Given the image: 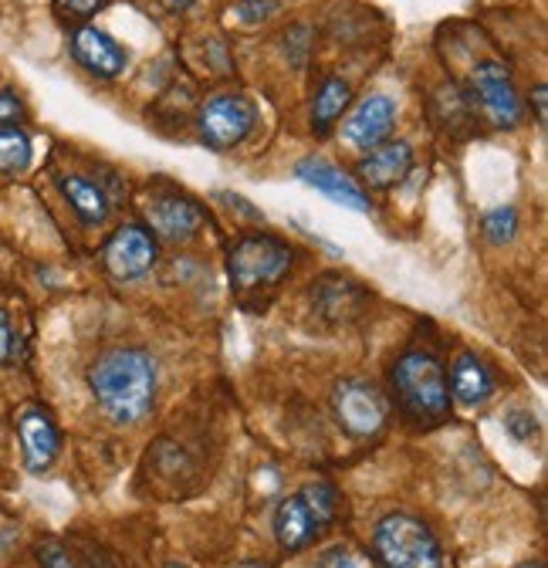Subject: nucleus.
Wrapping results in <instances>:
<instances>
[{
  "label": "nucleus",
  "instance_id": "nucleus-18",
  "mask_svg": "<svg viewBox=\"0 0 548 568\" xmlns=\"http://www.w3.org/2000/svg\"><path fill=\"white\" fill-rule=\"evenodd\" d=\"M58 190L61 196L68 200V206H72L79 213V221L89 224V227H102L109 221L112 213V200L109 193L95 183V180H85L79 173H61L58 176Z\"/></svg>",
  "mask_w": 548,
  "mask_h": 568
},
{
  "label": "nucleus",
  "instance_id": "nucleus-25",
  "mask_svg": "<svg viewBox=\"0 0 548 568\" xmlns=\"http://www.w3.org/2000/svg\"><path fill=\"white\" fill-rule=\"evenodd\" d=\"M505 430L515 437V440H531L535 434H538V423H535V416L528 413V409H515V413H508V419H505Z\"/></svg>",
  "mask_w": 548,
  "mask_h": 568
},
{
  "label": "nucleus",
  "instance_id": "nucleus-32",
  "mask_svg": "<svg viewBox=\"0 0 548 568\" xmlns=\"http://www.w3.org/2000/svg\"><path fill=\"white\" fill-rule=\"evenodd\" d=\"M237 568H274V565H267V561H241Z\"/></svg>",
  "mask_w": 548,
  "mask_h": 568
},
{
  "label": "nucleus",
  "instance_id": "nucleus-8",
  "mask_svg": "<svg viewBox=\"0 0 548 568\" xmlns=\"http://www.w3.org/2000/svg\"><path fill=\"white\" fill-rule=\"evenodd\" d=\"M160 261V244L143 224H122L102 247V264L112 281H140Z\"/></svg>",
  "mask_w": 548,
  "mask_h": 568
},
{
  "label": "nucleus",
  "instance_id": "nucleus-27",
  "mask_svg": "<svg viewBox=\"0 0 548 568\" xmlns=\"http://www.w3.org/2000/svg\"><path fill=\"white\" fill-rule=\"evenodd\" d=\"M24 119V102L14 92H0V125H18Z\"/></svg>",
  "mask_w": 548,
  "mask_h": 568
},
{
  "label": "nucleus",
  "instance_id": "nucleus-19",
  "mask_svg": "<svg viewBox=\"0 0 548 568\" xmlns=\"http://www.w3.org/2000/svg\"><path fill=\"white\" fill-rule=\"evenodd\" d=\"M349 102H353L349 82H346V79H338V75H328V79L318 85L315 105H312V125H315V132L325 135V132L335 125V119L349 109Z\"/></svg>",
  "mask_w": 548,
  "mask_h": 568
},
{
  "label": "nucleus",
  "instance_id": "nucleus-5",
  "mask_svg": "<svg viewBox=\"0 0 548 568\" xmlns=\"http://www.w3.org/2000/svg\"><path fill=\"white\" fill-rule=\"evenodd\" d=\"M257 125V105L247 95L224 92L214 95L200 105L196 112V135L203 146H211L214 153H227L254 132Z\"/></svg>",
  "mask_w": 548,
  "mask_h": 568
},
{
  "label": "nucleus",
  "instance_id": "nucleus-9",
  "mask_svg": "<svg viewBox=\"0 0 548 568\" xmlns=\"http://www.w3.org/2000/svg\"><path fill=\"white\" fill-rule=\"evenodd\" d=\"M146 231L166 244H190L203 227V210L180 190H160L146 203Z\"/></svg>",
  "mask_w": 548,
  "mask_h": 568
},
{
  "label": "nucleus",
  "instance_id": "nucleus-20",
  "mask_svg": "<svg viewBox=\"0 0 548 568\" xmlns=\"http://www.w3.org/2000/svg\"><path fill=\"white\" fill-rule=\"evenodd\" d=\"M31 135L21 125H0V173H24L31 166Z\"/></svg>",
  "mask_w": 548,
  "mask_h": 568
},
{
  "label": "nucleus",
  "instance_id": "nucleus-29",
  "mask_svg": "<svg viewBox=\"0 0 548 568\" xmlns=\"http://www.w3.org/2000/svg\"><path fill=\"white\" fill-rule=\"evenodd\" d=\"M11 352H14V328H11L8 312L0 308V366L11 359Z\"/></svg>",
  "mask_w": 548,
  "mask_h": 568
},
{
  "label": "nucleus",
  "instance_id": "nucleus-12",
  "mask_svg": "<svg viewBox=\"0 0 548 568\" xmlns=\"http://www.w3.org/2000/svg\"><path fill=\"white\" fill-rule=\"evenodd\" d=\"M396 125V105L393 99L386 95H366L353 115L346 119V125H342V135H346V142H353L356 150H376L379 142L393 132Z\"/></svg>",
  "mask_w": 548,
  "mask_h": 568
},
{
  "label": "nucleus",
  "instance_id": "nucleus-7",
  "mask_svg": "<svg viewBox=\"0 0 548 568\" xmlns=\"http://www.w3.org/2000/svg\"><path fill=\"white\" fill-rule=\"evenodd\" d=\"M332 409L338 426L356 440H369L376 437L386 419H389V399L386 393L369 383V379H346L338 383L335 396H332Z\"/></svg>",
  "mask_w": 548,
  "mask_h": 568
},
{
  "label": "nucleus",
  "instance_id": "nucleus-23",
  "mask_svg": "<svg viewBox=\"0 0 548 568\" xmlns=\"http://www.w3.org/2000/svg\"><path fill=\"white\" fill-rule=\"evenodd\" d=\"M282 4H285V0H237V4H234V14H237L241 24L254 28V24L271 21L274 14L282 11Z\"/></svg>",
  "mask_w": 548,
  "mask_h": 568
},
{
  "label": "nucleus",
  "instance_id": "nucleus-2",
  "mask_svg": "<svg viewBox=\"0 0 548 568\" xmlns=\"http://www.w3.org/2000/svg\"><path fill=\"white\" fill-rule=\"evenodd\" d=\"M396 403L406 419L420 426H437L450 416V386H447V369L434 352L414 348L396 359L389 373Z\"/></svg>",
  "mask_w": 548,
  "mask_h": 568
},
{
  "label": "nucleus",
  "instance_id": "nucleus-17",
  "mask_svg": "<svg viewBox=\"0 0 548 568\" xmlns=\"http://www.w3.org/2000/svg\"><path fill=\"white\" fill-rule=\"evenodd\" d=\"M447 386H450V399L467 406V409L485 406L495 396V376L474 352L457 355V363L447 376Z\"/></svg>",
  "mask_w": 548,
  "mask_h": 568
},
{
  "label": "nucleus",
  "instance_id": "nucleus-22",
  "mask_svg": "<svg viewBox=\"0 0 548 568\" xmlns=\"http://www.w3.org/2000/svg\"><path fill=\"white\" fill-rule=\"evenodd\" d=\"M481 227H485L488 244L505 247V244H511L515 234H518V210H515V206H495V210L485 213Z\"/></svg>",
  "mask_w": 548,
  "mask_h": 568
},
{
  "label": "nucleus",
  "instance_id": "nucleus-4",
  "mask_svg": "<svg viewBox=\"0 0 548 568\" xmlns=\"http://www.w3.org/2000/svg\"><path fill=\"white\" fill-rule=\"evenodd\" d=\"M295 251L271 234H247L241 237L231 254H227V274L237 292H254V288H271L292 271Z\"/></svg>",
  "mask_w": 548,
  "mask_h": 568
},
{
  "label": "nucleus",
  "instance_id": "nucleus-3",
  "mask_svg": "<svg viewBox=\"0 0 548 568\" xmlns=\"http://www.w3.org/2000/svg\"><path fill=\"white\" fill-rule=\"evenodd\" d=\"M373 551L383 568H444V548L427 521L393 511L373 531Z\"/></svg>",
  "mask_w": 548,
  "mask_h": 568
},
{
  "label": "nucleus",
  "instance_id": "nucleus-24",
  "mask_svg": "<svg viewBox=\"0 0 548 568\" xmlns=\"http://www.w3.org/2000/svg\"><path fill=\"white\" fill-rule=\"evenodd\" d=\"M105 4H109V0H54L58 14L72 18V21H89V18L99 14Z\"/></svg>",
  "mask_w": 548,
  "mask_h": 568
},
{
  "label": "nucleus",
  "instance_id": "nucleus-11",
  "mask_svg": "<svg viewBox=\"0 0 548 568\" xmlns=\"http://www.w3.org/2000/svg\"><path fill=\"white\" fill-rule=\"evenodd\" d=\"M72 54L89 71V75L105 79V82L119 79L125 71V64H129V51L109 31H99L92 24H85V28H79L72 34Z\"/></svg>",
  "mask_w": 548,
  "mask_h": 568
},
{
  "label": "nucleus",
  "instance_id": "nucleus-28",
  "mask_svg": "<svg viewBox=\"0 0 548 568\" xmlns=\"http://www.w3.org/2000/svg\"><path fill=\"white\" fill-rule=\"evenodd\" d=\"M318 568H359V561L353 558L349 548H328V551L318 558Z\"/></svg>",
  "mask_w": 548,
  "mask_h": 568
},
{
  "label": "nucleus",
  "instance_id": "nucleus-10",
  "mask_svg": "<svg viewBox=\"0 0 548 568\" xmlns=\"http://www.w3.org/2000/svg\"><path fill=\"white\" fill-rule=\"evenodd\" d=\"M295 176H298L305 186H312V190H318L322 196H328L332 203H338V206L356 210V213H366V210H369L366 190H363L353 176H346L338 166H332V163L322 160V156H305V160L295 166Z\"/></svg>",
  "mask_w": 548,
  "mask_h": 568
},
{
  "label": "nucleus",
  "instance_id": "nucleus-26",
  "mask_svg": "<svg viewBox=\"0 0 548 568\" xmlns=\"http://www.w3.org/2000/svg\"><path fill=\"white\" fill-rule=\"evenodd\" d=\"M38 561H41L44 568H75V555L68 551V548H61L58 541L41 545V548H38Z\"/></svg>",
  "mask_w": 548,
  "mask_h": 568
},
{
  "label": "nucleus",
  "instance_id": "nucleus-6",
  "mask_svg": "<svg viewBox=\"0 0 548 568\" xmlns=\"http://www.w3.org/2000/svg\"><path fill=\"white\" fill-rule=\"evenodd\" d=\"M464 95L474 112H481L498 129H515L525 119V102H521L511 75L505 71V64H498V61L474 64L470 89Z\"/></svg>",
  "mask_w": 548,
  "mask_h": 568
},
{
  "label": "nucleus",
  "instance_id": "nucleus-15",
  "mask_svg": "<svg viewBox=\"0 0 548 568\" xmlns=\"http://www.w3.org/2000/svg\"><path fill=\"white\" fill-rule=\"evenodd\" d=\"M409 170H414V146L409 142H379L376 150H369L356 173L359 180L369 186V190H389L396 183H403L409 176Z\"/></svg>",
  "mask_w": 548,
  "mask_h": 568
},
{
  "label": "nucleus",
  "instance_id": "nucleus-1",
  "mask_svg": "<svg viewBox=\"0 0 548 568\" xmlns=\"http://www.w3.org/2000/svg\"><path fill=\"white\" fill-rule=\"evenodd\" d=\"M89 389L102 413L119 423L132 426L150 416L160 389V369L146 348L115 345L102 352L89 369Z\"/></svg>",
  "mask_w": 548,
  "mask_h": 568
},
{
  "label": "nucleus",
  "instance_id": "nucleus-13",
  "mask_svg": "<svg viewBox=\"0 0 548 568\" xmlns=\"http://www.w3.org/2000/svg\"><path fill=\"white\" fill-rule=\"evenodd\" d=\"M18 437H21V447H24L28 470L31 474H44L54 464L58 450H61V434H58L54 419L44 409L31 406L18 419Z\"/></svg>",
  "mask_w": 548,
  "mask_h": 568
},
{
  "label": "nucleus",
  "instance_id": "nucleus-21",
  "mask_svg": "<svg viewBox=\"0 0 548 568\" xmlns=\"http://www.w3.org/2000/svg\"><path fill=\"white\" fill-rule=\"evenodd\" d=\"M298 497L308 505V511L315 515V521H318L322 528H328V525L335 521V515H338V490H335L332 484L312 480V484H305V487L298 490Z\"/></svg>",
  "mask_w": 548,
  "mask_h": 568
},
{
  "label": "nucleus",
  "instance_id": "nucleus-30",
  "mask_svg": "<svg viewBox=\"0 0 548 568\" xmlns=\"http://www.w3.org/2000/svg\"><path fill=\"white\" fill-rule=\"evenodd\" d=\"M160 4H163L170 14H186V11L196 4V0H160Z\"/></svg>",
  "mask_w": 548,
  "mask_h": 568
},
{
  "label": "nucleus",
  "instance_id": "nucleus-33",
  "mask_svg": "<svg viewBox=\"0 0 548 568\" xmlns=\"http://www.w3.org/2000/svg\"><path fill=\"white\" fill-rule=\"evenodd\" d=\"M518 568H545L541 561H528V565H518Z\"/></svg>",
  "mask_w": 548,
  "mask_h": 568
},
{
  "label": "nucleus",
  "instance_id": "nucleus-34",
  "mask_svg": "<svg viewBox=\"0 0 548 568\" xmlns=\"http://www.w3.org/2000/svg\"><path fill=\"white\" fill-rule=\"evenodd\" d=\"M166 568H190V565H180V561H170Z\"/></svg>",
  "mask_w": 548,
  "mask_h": 568
},
{
  "label": "nucleus",
  "instance_id": "nucleus-16",
  "mask_svg": "<svg viewBox=\"0 0 548 568\" xmlns=\"http://www.w3.org/2000/svg\"><path fill=\"white\" fill-rule=\"evenodd\" d=\"M271 528H274V538H278V545L285 551H302L322 535V525L315 521V515L308 511V505L302 501L298 494L282 497L278 508H274Z\"/></svg>",
  "mask_w": 548,
  "mask_h": 568
},
{
  "label": "nucleus",
  "instance_id": "nucleus-31",
  "mask_svg": "<svg viewBox=\"0 0 548 568\" xmlns=\"http://www.w3.org/2000/svg\"><path fill=\"white\" fill-rule=\"evenodd\" d=\"M535 112H538V122H545V89L541 85L535 89Z\"/></svg>",
  "mask_w": 548,
  "mask_h": 568
},
{
  "label": "nucleus",
  "instance_id": "nucleus-14",
  "mask_svg": "<svg viewBox=\"0 0 548 568\" xmlns=\"http://www.w3.org/2000/svg\"><path fill=\"white\" fill-rule=\"evenodd\" d=\"M312 305L328 322H353L369 308V295H366V288H359V284L349 281V277L325 274L312 288Z\"/></svg>",
  "mask_w": 548,
  "mask_h": 568
}]
</instances>
